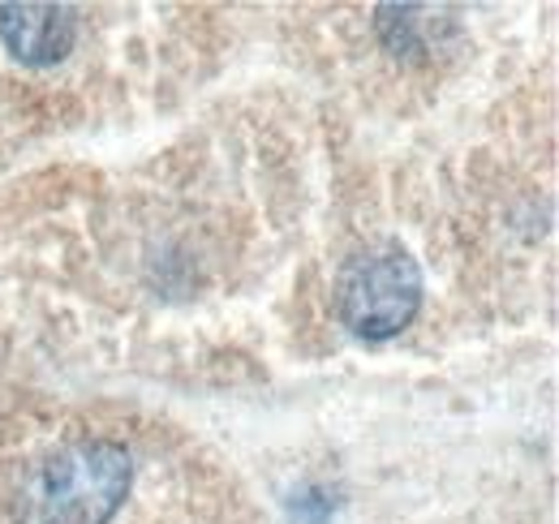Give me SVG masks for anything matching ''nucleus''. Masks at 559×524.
<instances>
[{"instance_id": "obj_1", "label": "nucleus", "mask_w": 559, "mask_h": 524, "mask_svg": "<svg viewBox=\"0 0 559 524\" xmlns=\"http://www.w3.org/2000/svg\"><path fill=\"white\" fill-rule=\"evenodd\" d=\"M336 306L353 335L392 340L414 323L421 306V266L418 259L396 246L379 241L353 254L336 284Z\"/></svg>"}, {"instance_id": "obj_2", "label": "nucleus", "mask_w": 559, "mask_h": 524, "mask_svg": "<svg viewBox=\"0 0 559 524\" xmlns=\"http://www.w3.org/2000/svg\"><path fill=\"white\" fill-rule=\"evenodd\" d=\"M130 490V456L108 439H82L39 477V524H108Z\"/></svg>"}, {"instance_id": "obj_3", "label": "nucleus", "mask_w": 559, "mask_h": 524, "mask_svg": "<svg viewBox=\"0 0 559 524\" xmlns=\"http://www.w3.org/2000/svg\"><path fill=\"white\" fill-rule=\"evenodd\" d=\"M0 39L22 66H57L78 39L70 4H0Z\"/></svg>"}]
</instances>
